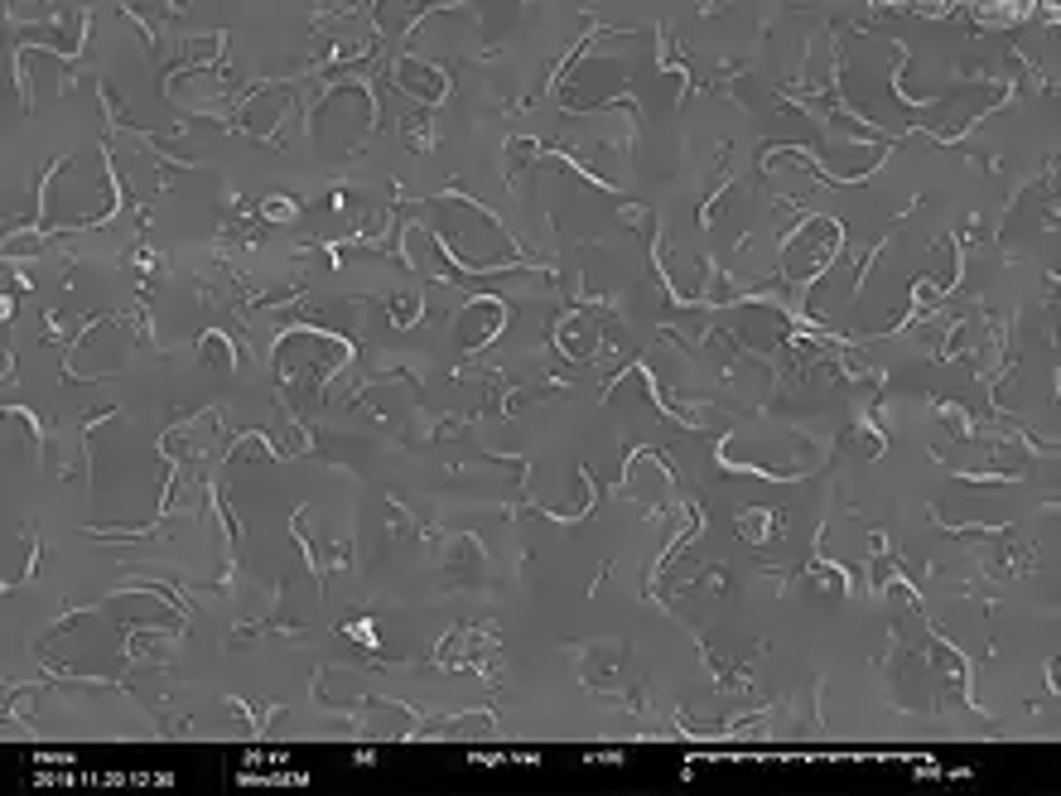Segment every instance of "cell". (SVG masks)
<instances>
[{
  "mask_svg": "<svg viewBox=\"0 0 1061 796\" xmlns=\"http://www.w3.org/2000/svg\"><path fill=\"white\" fill-rule=\"evenodd\" d=\"M435 560H439V570H444V584H454V589H488L492 555L473 531H444L435 541Z\"/></svg>",
  "mask_w": 1061,
  "mask_h": 796,
  "instance_id": "cell-1",
  "label": "cell"
},
{
  "mask_svg": "<svg viewBox=\"0 0 1061 796\" xmlns=\"http://www.w3.org/2000/svg\"><path fill=\"white\" fill-rule=\"evenodd\" d=\"M126 632V666H160L169 671V647L179 637H189V628H160V623H121Z\"/></svg>",
  "mask_w": 1061,
  "mask_h": 796,
  "instance_id": "cell-2",
  "label": "cell"
},
{
  "mask_svg": "<svg viewBox=\"0 0 1061 796\" xmlns=\"http://www.w3.org/2000/svg\"><path fill=\"white\" fill-rule=\"evenodd\" d=\"M473 420H478V415H435L425 401H420L415 415H410V425H406V444H435V440H444V435H463Z\"/></svg>",
  "mask_w": 1061,
  "mask_h": 796,
  "instance_id": "cell-3",
  "label": "cell"
},
{
  "mask_svg": "<svg viewBox=\"0 0 1061 796\" xmlns=\"http://www.w3.org/2000/svg\"><path fill=\"white\" fill-rule=\"evenodd\" d=\"M256 637H285V642H300V647L309 642V632H304L300 623H290V618H280V613H266V618H242L222 647H246V642H256Z\"/></svg>",
  "mask_w": 1061,
  "mask_h": 796,
  "instance_id": "cell-4",
  "label": "cell"
},
{
  "mask_svg": "<svg viewBox=\"0 0 1061 796\" xmlns=\"http://www.w3.org/2000/svg\"><path fill=\"white\" fill-rule=\"evenodd\" d=\"M782 526H787V512H777V507H743V512H738V531H743L753 546L782 536Z\"/></svg>",
  "mask_w": 1061,
  "mask_h": 796,
  "instance_id": "cell-5",
  "label": "cell"
},
{
  "mask_svg": "<svg viewBox=\"0 0 1061 796\" xmlns=\"http://www.w3.org/2000/svg\"><path fill=\"white\" fill-rule=\"evenodd\" d=\"M931 406H936V415L951 425V435H960L965 444H980L984 425H980V420H970V415H965V406H955V401H946V396H931Z\"/></svg>",
  "mask_w": 1061,
  "mask_h": 796,
  "instance_id": "cell-6",
  "label": "cell"
},
{
  "mask_svg": "<svg viewBox=\"0 0 1061 796\" xmlns=\"http://www.w3.org/2000/svg\"><path fill=\"white\" fill-rule=\"evenodd\" d=\"M304 213V198H290V193H271L261 198V222H290Z\"/></svg>",
  "mask_w": 1061,
  "mask_h": 796,
  "instance_id": "cell-7",
  "label": "cell"
},
{
  "mask_svg": "<svg viewBox=\"0 0 1061 796\" xmlns=\"http://www.w3.org/2000/svg\"><path fill=\"white\" fill-rule=\"evenodd\" d=\"M5 411H10V415H20V420H25V425H29V440H34V459L44 464V454H49V425H44V420H39V415H34V411H25V406H15V401H10Z\"/></svg>",
  "mask_w": 1061,
  "mask_h": 796,
  "instance_id": "cell-8",
  "label": "cell"
},
{
  "mask_svg": "<svg viewBox=\"0 0 1061 796\" xmlns=\"http://www.w3.org/2000/svg\"><path fill=\"white\" fill-rule=\"evenodd\" d=\"M401 131H406V145H410V150H420V155H430V150H435V136H430V116H415V121L406 116V126H401Z\"/></svg>",
  "mask_w": 1061,
  "mask_h": 796,
  "instance_id": "cell-9",
  "label": "cell"
},
{
  "mask_svg": "<svg viewBox=\"0 0 1061 796\" xmlns=\"http://www.w3.org/2000/svg\"><path fill=\"white\" fill-rule=\"evenodd\" d=\"M951 468V464H946ZM951 478H960V483H980V488H1008V483H1023V473H960V468H951Z\"/></svg>",
  "mask_w": 1061,
  "mask_h": 796,
  "instance_id": "cell-10",
  "label": "cell"
},
{
  "mask_svg": "<svg viewBox=\"0 0 1061 796\" xmlns=\"http://www.w3.org/2000/svg\"><path fill=\"white\" fill-rule=\"evenodd\" d=\"M357 541L343 536V541H328V570H357Z\"/></svg>",
  "mask_w": 1061,
  "mask_h": 796,
  "instance_id": "cell-11",
  "label": "cell"
}]
</instances>
